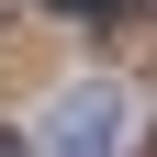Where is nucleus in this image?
<instances>
[{"label":"nucleus","mask_w":157,"mask_h":157,"mask_svg":"<svg viewBox=\"0 0 157 157\" xmlns=\"http://www.w3.org/2000/svg\"><path fill=\"white\" fill-rule=\"evenodd\" d=\"M112 146H124V101L112 90H67L45 112V157H112Z\"/></svg>","instance_id":"obj_1"},{"label":"nucleus","mask_w":157,"mask_h":157,"mask_svg":"<svg viewBox=\"0 0 157 157\" xmlns=\"http://www.w3.org/2000/svg\"><path fill=\"white\" fill-rule=\"evenodd\" d=\"M45 11H112V0H45Z\"/></svg>","instance_id":"obj_2"},{"label":"nucleus","mask_w":157,"mask_h":157,"mask_svg":"<svg viewBox=\"0 0 157 157\" xmlns=\"http://www.w3.org/2000/svg\"><path fill=\"white\" fill-rule=\"evenodd\" d=\"M0 157H23V135H0Z\"/></svg>","instance_id":"obj_3"}]
</instances>
